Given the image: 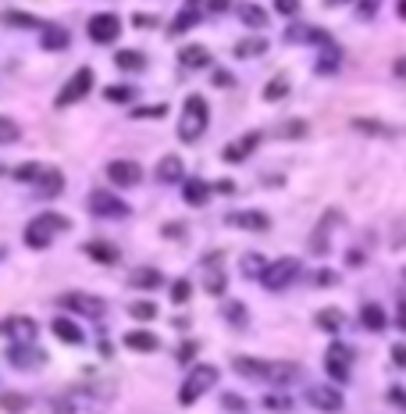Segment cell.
I'll return each mask as SVG.
<instances>
[{"label": "cell", "mask_w": 406, "mask_h": 414, "mask_svg": "<svg viewBox=\"0 0 406 414\" xmlns=\"http://www.w3.org/2000/svg\"><path fill=\"white\" fill-rule=\"evenodd\" d=\"M235 371L246 375V379H256V382H289V379L299 375L292 364H267V361H256V357H235Z\"/></svg>", "instance_id": "obj_2"}, {"label": "cell", "mask_w": 406, "mask_h": 414, "mask_svg": "<svg viewBox=\"0 0 406 414\" xmlns=\"http://www.w3.org/2000/svg\"><path fill=\"white\" fill-rule=\"evenodd\" d=\"M182 197H185V204H192V207L207 204V197H210V182H203V179H189V182L182 186Z\"/></svg>", "instance_id": "obj_22"}, {"label": "cell", "mask_w": 406, "mask_h": 414, "mask_svg": "<svg viewBox=\"0 0 406 414\" xmlns=\"http://www.w3.org/2000/svg\"><path fill=\"white\" fill-rule=\"evenodd\" d=\"M360 322H363V328H371V333H381V328H385V310L378 304H363Z\"/></svg>", "instance_id": "obj_27"}, {"label": "cell", "mask_w": 406, "mask_h": 414, "mask_svg": "<svg viewBox=\"0 0 406 414\" xmlns=\"http://www.w3.org/2000/svg\"><path fill=\"white\" fill-rule=\"evenodd\" d=\"M225 407H228V411H243V400L235 397V393H225Z\"/></svg>", "instance_id": "obj_54"}, {"label": "cell", "mask_w": 406, "mask_h": 414, "mask_svg": "<svg viewBox=\"0 0 406 414\" xmlns=\"http://www.w3.org/2000/svg\"><path fill=\"white\" fill-rule=\"evenodd\" d=\"M317 325H325V328H338L342 325V315H335V307L325 310V315H317Z\"/></svg>", "instance_id": "obj_44"}, {"label": "cell", "mask_w": 406, "mask_h": 414, "mask_svg": "<svg viewBox=\"0 0 406 414\" xmlns=\"http://www.w3.org/2000/svg\"><path fill=\"white\" fill-rule=\"evenodd\" d=\"M389 400H392L396 407H406V389H399V386H396V389L389 393Z\"/></svg>", "instance_id": "obj_53"}, {"label": "cell", "mask_w": 406, "mask_h": 414, "mask_svg": "<svg viewBox=\"0 0 406 414\" xmlns=\"http://www.w3.org/2000/svg\"><path fill=\"white\" fill-rule=\"evenodd\" d=\"M90 211L100 215V218H125L128 215V204L121 197H111V193H103V190H93L90 193Z\"/></svg>", "instance_id": "obj_11"}, {"label": "cell", "mask_w": 406, "mask_h": 414, "mask_svg": "<svg viewBox=\"0 0 406 414\" xmlns=\"http://www.w3.org/2000/svg\"><path fill=\"white\" fill-rule=\"evenodd\" d=\"M264 268H267V264H264V257H256V254H250V257L243 261V272H246V275H256V279H261Z\"/></svg>", "instance_id": "obj_40"}, {"label": "cell", "mask_w": 406, "mask_h": 414, "mask_svg": "<svg viewBox=\"0 0 406 414\" xmlns=\"http://www.w3.org/2000/svg\"><path fill=\"white\" fill-rule=\"evenodd\" d=\"M64 190V175L57 172V168H47L43 172V179L36 182V193L39 197H54V193H61Z\"/></svg>", "instance_id": "obj_24"}, {"label": "cell", "mask_w": 406, "mask_h": 414, "mask_svg": "<svg viewBox=\"0 0 406 414\" xmlns=\"http://www.w3.org/2000/svg\"><path fill=\"white\" fill-rule=\"evenodd\" d=\"M39 43H43V50H64L72 43V36L64 32L61 26H43V36H39Z\"/></svg>", "instance_id": "obj_21"}, {"label": "cell", "mask_w": 406, "mask_h": 414, "mask_svg": "<svg viewBox=\"0 0 406 414\" xmlns=\"http://www.w3.org/2000/svg\"><path fill=\"white\" fill-rule=\"evenodd\" d=\"M18 139H21L18 121H11V118L0 115V147H8V143H18Z\"/></svg>", "instance_id": "obj_35"}, {"label": "cell", "mask_w": 406, "mask_h": 414, "mask_svg": "<svg viewBox=\"0 0 406 414\" xmlns=\"http://www.w3.org/2000/svg\"><path fill=\"white\" fill-rule=\"evenodd\" d=\"M128 315H132L136 322H154L157 318V307L150 304V300H136L132 307H128Z\"/></svg>", "instance_id": "obj_36"}, {"label": "cell", "mask_w": 406, "mask_h": 414, "mask_svg": "<svg viewBox=\"0 0 406 414\" xmlns=\"http://www.w3.org/2000/svg\"><path fill=\"white\" fill-rule=\"evenodd\" d=\"M392 72H396L399 79H406V54H403V57H396V65H392Z\"/></svg>", "instance_id": "obj_56"}, {"label": "cell", "mask_w": 406, "mask_h": 414, "mask_svg": "<svg viewBox=\"0 0 406 414\" xmlns=\"http://www.w3.org/2000/svg\"><path fill=\"white\" fill-rule=\"evenodd\" d=\"M274 8L282 11V14H296L299 11V0H274Z\"/></svg>", "instance_id": "obj_49"}, {"label": "cell", "mask_w": 406, "mask_h": 414, "mask_svg": "<svg viewBox=\"0 0 406 414\" xmlns=\"http://www.w3.org/2000/svg\"><path fill=\"white\" fill-rule=\"evenodd\" d=\"M335 65H338V50H335V47H328V57L321 54V61H317V72H332Z\"/></svg>", "instance_id": "obj_42"}, {"label": "cell", "mask_w": 406, "mask_h": 414, "mask_svg": "<svg viewBox=\"0 0 406 414\" xmlns=\"http://www.w3.org/2000/svg\"><path fill=\"white\" fill-rule=\"evenodd\" d=\"M57 307H64V310H79V315H85V318H100L103 310H107V304L100 300V297H93V293H61L57 297Z\"/></svg>", "instance_id": "obj_8"}, {"label": "cell", "mask_w": 406, "mask_h": 414, "mask_svg": "<svg viewBox=\"0 0 406 414\" xmlns=\"http://www.w3.org/2000/svg\"><path fill=\"white\" fill-rule=\"evenodd\" d=\"M0 336L14 343H36V318L29 315H11L0 322Z\"/></svg>", "instance_id": "obj_9"}, {"label": "cell", "mask_w": 406, "mask_h": 414, "mask_svg": "<svg viewBox=\"0 0 406 414\" xmlns=\"http://www.w3.org/2000/svg\"><path fill=\"white\" fill-rule=\"evenodd\" d=\"M200 14H203V4H200V0H185V8L175 14V22H171V36H182V32H189L192 26H196L200 22Z\"/></svg>", "instance_id": "obj_15"}, {"label": "cell", "mask_w": 406, "mask_h": 414, "mask_svg": "<svg viewBox=\"0 0 406 414\" xmlns=\"http://www.w3.org/2000/svg\"><path fill=\"white\" fill-rule=\"evenodd\" d=\"M50 328H54V336L61 339V343H68V346H79L85 336H82V328L72 322V318H64V315H57L54 322H50Z\"/></svg>", "instance_id": "obj_19"}, {"label": "cell", "mask_w": 406, "mask_h": 414, "mask_svg": "<svg viewBox=\"0 0 406 414\" xmlns=\"http://www.w3.org/2000/svg\"><path fill=\"white\" fill-rule=\"evenodd\" d=\"M289 93V82L285 79H274V82H267L264 86V100H282Z\"/></svg>", "instance_id": "obj_38"}, {"label": "cell", "mask_w": 406, "mask_h": 414, "mask_svg": "<svg viewBox=\"0 0 406 414\" xmlns=\"http://www.w3.org/2000/svg\"><path fill=\"white\" fill-rule=\"evenodd\" d=\"M90 90H93V68H79V72L61 86V93L54 97V108H72V103H79Z\"/></svg>", "instance_id": "obj_5"}, {"label": "cell", "mask_w": 406, "mask_h": 414, "mask_svg": "<svg viewBox=\"0 0 406 414\" xmlns=\"http://www.w3.org/2000/svg\"><path fill=\"white\" fill-rule=\"evenodd\" d=\"M303 132H307V121H285V126H282V136H289V139L303 136Z\"/></svg>", "instance_id": "obj_45"}, {"label": "cell", "mask_w": 406, "mask_h": 414, "mask_svg": "<svg viewBox=\"0 0 406 414\" xmlns=\"http://www.w3.org/2000/svg\"><path fill=\"white\" fill-rule=\"evenodd\" d=\"M264 50H267V39H261V36L239 39V43H235V54H239V57H256V54H264Z\"/></svg>", "instance_id": "obj_33"}, {"label": "cell", "mask_w": 406, "mask_h": 414, "mask_svg": "<svg viewBox=\"0 0 406 414\" xmlns=\"http://www.w3.org/2000/svg\"><path fill=\"white\" fill-rule=\"evenodd\" d=\"M164 279H161V272H157V268H136V272H132V286L136 289H157Z\"/></svg>", "instance_id": "obj_30"}, {"label": "cell", "mask_w": 406, "mask_h": 414, "mask_svg": "<svg viewBox=\"0 0 406 414\" xmlns=\"http://www.w3.org/2000/svg\"><path fill=\"white\" fill-rule=\"evenodd\" d=\"M4 22L14 29H43L47 22H39L36 14H21V11H4Z\"/></svg>", "instance_id": "obj_32"}, {"label": "cell", "mask_w": 406, "mask_h": 414, "mask_svg": "<svg viewBox=\"0 0 406 414\" xmlns=\"http://www.w3.org/2000/svg\"><path fill=\"white\" fill-rule=\"evenodd\" d=\"M399 18H406V0H399Z\"/></svg>", "instance_id": "obj_59"}, {"label": "cell", "mask_w": 406, "mask_h": 414, "mask_svg": "<svg viewBox=\"0 0 406 414\" xmlns=\"http://www.w3.org/2000/svg\"><path fill=\"white\" fill-rule=\"evenodd\" d=\"M218 382V368L214 364H192L189 368V375L182 379V389H179V404L189 407V404H196L203 393Z\"/></svg>", "instance_id": "obj_4"}, {"label": "cell", "mask_w": 406, "mask_h": 414, "mask_svg": "<svg viewBox=\"0 0 406 414\" xmlns=\"http://www.w3.org/2000/svg\"><path fill=\"white\" fill-rule=\"evenodd\" d=\"M214 82H218V86H232V75H228V72H218V75H214Z\"/></svg>", "instance_id": "obj_58"}, {"label": "cell", "mask_w": 406, "mask_h": 414, "mask_svg": "<svg viewBox=\"0 0 406 414\" xmlns=\"http://www.w3.org/2000/svg\"><path fill=\"white\" fill-rule=\"evenodd\" d=\"M43 172H47V164L29 161V164H18V168H14V179H18V182H39Z\"/></svg>", "instance_id": "obj_34"}, {"label": "cell", "mask_w": 406, "mask_h": 414, "mask_svg": "<svg viewBox=\"0 0 406 414\" xmlns=\"http://www.w3.org/2000/svg\"><path fill=\"white\" fill-rule=\"evenodd\" d=\"M207 121H210L207 100H203L200 93H192V97L185 100V108H182V118H179V139H182V143H196V139L203 136V129H207Z\"/></svg>", "instance_id": "obj_1"}, {"label": "cell", "mask_w": 406, "mask_h": 414, "mask_svg": "<svg viewBox=\"0 0 406 414\" xmlns=\"http://www.w3.org/2000/svg\"><path fill=\"white\" fill-rule=\"evenodd\" d=\"M225 221L235 225V229H246V233H264L267 225H271V218L264 211H232Z\"/></svg>", "instance_id": "obj_14"}, {"label": "cell", "mask_w": 406, "mask_h": 414, "mask_svg": "<svg viewBox=\"0 0 406 414\" xmlns=\"http://www.w3.org/2000/svg\"><path fill=\"white\" fill-rule=\"evenodd\" d=\"M118 32H121V18L118 14L103 11V14L90 18V39H93V43H114Z\"/></svg>", "instance_id": "obj_10"}, {"label": "cell", "mask_w": 406, "mask_h": 414, "mask_svg": "<svg viewBox=\"0 0 406 414\" xmlns=\"http://www.w3.org/2000/svg\"><path fill=\"white\" fill-rule=\"evenodd\" d=\"M8 361L14 364V368H39L43 361H47V354L43 350H36V343H14L11 350H8Z\"/></svg>", "instance_id": "obj_13"}, {"label": "cell", "mask_w": 406, "mask_h": 414, "mask_svg": "<svg viewBox=\"0 0 406 414\" xmlns=\"http://www.w3.org/2000/svg\"><path fill=\"white\" fill-rule=\"evenodd\" d=\"M328 4H332V8H338V4H349V0H328Z\"/></svg>", "instance_id": "obj_60"}, {"label": "cell", "mask_w": 406, "mask_h": 414, "mask_svg": "<svg viewBox=\"0 0 406 414\" xmlns=\"http://www.w3.org/2000/svg\"><path fill=\"white\" fill-rule=\"evenodd\" d=\"M132 22H136L139 29H150V26H157V18H154V14H139V11H136V14H132Z\"/></svg>", "instance_id": "obj_50"}, {"label": "cell", "mask_w": 406, "mask_h": 414, "mask_svg": "<svg viewBox=\"0 0 406 414\" xmlns=\"http://www.w3.org/2000/svg\"><path fill=\"white\" fill-rule=\"evenodd\" d=\"M239 22L250 29H261V26H267V11L256 4H239Z\"/></svg>", "instance_id": "obj_26"}, {"label": "cell", "mask_w": 406, "mask_h": 414, "mask_svg": "<svg viewBox=\"0 0 406 414\" xmlns=\"http://www.w3.org/2000/svg\"><path fill=\"white\" fill-rule=\"evenodd\" d=\"M396 325H399V328H403V333H406V300L399 304V318H396Z\"/></svg>", "instance_id": "obj_57"}, {"label": "cell", "mask_w": 406, "mask_h": 414, "mask_svg": "<svg viewBox=\"0 0 406 414\" xmlns=\"http://www.w3.org/2000/svg\"><path fill=\"white\" fill-rule=\"evenodd\" d=\"M317 286H335L338 282V275L332 272V268H321V272H317V279H314Z\"/></svg>", "instance_id": "obj_48"}, {"label": "cell", "mask_w": 406, "mask_h": 414, "mask_svg": "<svg viewBox=\"0 0 406 414\" xmlns=\"http://www.w3.org/2000/svg\"><path fill=\"white\" fill-rule=\"evenodd\" d=\"M207 8H210L214 14H221V11H228V8H232V0H207Z\"/></svg>", "instance_id": "obj_52"}, {"label": "cell", "mask_w": 406, "mask_h": 414, "mask_svg": "<svg viewBox=\"0 0 406 414\" xmlns=\"http://www.w3.org/2000/svg\"><path fill=\"white\" fill-rule=\"evenodd\" d=\"M103 97L114 100V103H128V100H132V86H107Z\"/></svg>", "instance_id": "obj_39"}, {"label": "cell", "mask_w": 406, "mask_h": 414, "mask_svg": "<svg viewBox=\"0 0 406 414\" xmlns=\"http://www.w3.org/2000/svg\"><path fill=\"white\" fill-rule=\"evenodd\" d=\"M114 65L121 72H143L146 68V57L139 50H121V54H114Z\"/></svg>", "instance_id": "obj_29"}, {"label": "cell", "mask_w": 406, "mask_h": 414, "mask_svg": "<svg viewBox=\"0 0 406 414\" xmlns=\"http://www.w3.org/2000/svg\"><path fill=\"white\" fill-rule=\"evenodd\" d=\"M125 346L136 350V354H154V350L161 346L154 333H143V328H132V333H125Z\"/></svg>", "instance_id": "obj_20"}, {"label": "cell", "mask_w": 406, "mask_h": 414, "mask_svg": "<svg viewBox=\"0 0 406 414\" xmlns=\"http://www.w3.org/2000/svg\"><path fill=\"white\" fill-rule=\"evenodd\" d=\"M307 400L317 407V411H328V414H335V411H342V393L338 389H325V386H314L310 393H307Z\"/></svg>", "instance_id": "obj_17"}, {"label": "cell", "mask_w": 406, "mask_h": 414, "mask_svg": "<svg viewBox=\"0 0 406 414\" xmlns=\"http://www.w3.org/2000/svg\"><path fill=\"white\" fill-rule=\"evenodd\" d=\"M285 39H289V43H307V39H317V43H328V36L321 32V29H310V26H292V29L285 32Z\"/></svg>", "instance_id": "obj_28"}, {"label": "cell", "mask_w": 406, "mask_h": 414, "mask_svg": "<svg viewBox=\"0 0 406 414\" xmlns=\"http://www.w3.org/2000/svg\"><path fill=\"white\" fill-rule=\"evenodd\" d=\"M82 254L90 261H97V264H118V246L107 243V239H90L82 246Z\"/></svg>", "instance_id": "obj_18"}, {"label": "cell", "mask_w": 406, "mask_h": 414, "mask_svg": "<svg viewBox=\"0 0 406 414\" xmlns=\"http://www.w3.org/2000/svg\"><path fill=\"white\" fill-rule=\"evenodd\" d=\"M179 61L185 68H207L210 65V54L203 50V47H185L182 54H179Z\"/></svg>", "instance_id": "obj_31"}, {"label": "cell", "mask_w": 406, "mask_h": 414, "mask_svg": "<svg viewBox=\"0 0 406 414\" xmlns=\"http://www.w3.org/2000/svg\"><path fill=\"white\" fill-rule=\"evenodd\" d=\"M107 179H111L114 186H121V190H128V186H136L143 179V168L136 161H111L107 164Z\"/></svg>", "instance_id": "obj_12"}, {"label": "cell", "mask_w": 406, "mask_h": 414, "mask_svg": "<svg viewBox=\"0 0 406 414\" xmlns=\"http://www.w3.org/2000/svg\"><path fill=\"white\" fill-rule=\"evenodd\" d=\"M157 179H161V182H179V179H182V157H175V154L161 157V164H157Z\"/></svg>", "instance_id": "obj_25"}, {"label": "cell", "mask_w": 406, "mask_h": 414, "mask_svg": "<svg viewBox=\"0 0 406 414\" xmlns=\"http://www.w3.org/2000/svg\"><path fill=\"white\" fill-rule=\"evenodd\" d=\"M168 108L164 103H154V108H139V111H132V118H161Z\"/></svg>", "instance_id": "obj_47"}, {"label": "cell", "mask_w": 406, "mask_h": 414, "mask_svg": "<svg viewBox=\"0 0 406 414\" xmlns=\"http://www.w3.org/2000/svg\"><path fill=\"white\" fill-rule=\"evenodd\" d=\"M4 254H8V250H4V246H0V261H4Z\"/></svg>", "instance_id": "obj_61"}, {"label": "cell", "mask_w": 406, "mask_h": 414, "mask_svg": "<svg viewBox=\"0 0 406 414\" xmlns=\"http://www.w3.org/2000/svg\"><path fill=\"white\" fill-rule=\"evenodd\" d=\"M192 354H196V343H185V346L179 350V361H189Z\"/></svg>", "instance_id": "obj_55"}, {"label": "cell", "mask_w": 406, "mask_h": 414, "mask_svg": "<svg viewBox=\"0 0 406 414\" xmlns=\"http://www.w3.org/2000/svg\"><path fill=\"white\" fill-rule=\"evenodd\" d=\"M29 407H32V400L26 397V393H14V389L0 393V411H8V414H26Z\"/></svg>", "instance_id": "obj_23"}, {"label": "cell", "mask_w": 406, "mask_h": 414, "mask_svg": "<svg viewBox=\"0 0 406 414\" xmlns=\"http://www.w3.org/2000/svg\"><path fill=\"white\" fill-rule=\"evenodd\" d=\"M225 286H228L225 275H221V272H214V275L207 279V293H225Z\"/></svg>", "instance_id": "obj_46"}, {"label": "cell", "mask_w": 406, "mask_h": 414, "mask_svg": "<svg viewBox=\"0 0 406 414\" xmlns=\"http://www.w3.org/2000/svg\"><path fill=\"white\" fill-rule=\"evenodd\" d=\"M189 293H192V289H189V282H185V279H179L175 286H171V300H175V304H185V300H189Z\"/></svg>", "instance_id": "obj_41"}, {"label": "cell", "mask_w": 406, "mask_h": 414, "mask_svg": "<svg viewBox=\"0 0 406 414\" xmlns=\"http://www.w3.org/2000/svg\"><path fill=\"white\" fill-rule=\"evenodd\" d=\"M392 361H396L399 368H406V346H403V343H396V346H392Z\"/></svg>", "instance_id": "obj_51"}, {"label": "cell", "mask_w": 406, "mask_h": 414, "mask_svg": "<svg viewBox=\"0 0 406 414\" xmlns=\"http://www.w3.org/2000/svg\"><path fill=\"white\" fill-rule=\"evenodd\" d=\"M296 275H299V261L296 257H278L261 272V282L267 289H285L289 282H296Z\"/></svg>", "instance_id": "obj_7"}, {"label": "cell", "mask_w": 406, "mask_h": 414, "mask_svg": "<svg viewBox=\"0 0 406 414\" xmlns=\"http://www.w3.org/2000/svg\"><path fill=\"white\" fill-rule=\"evenodd\" d=\"M325 371L335 379V382H346L349 375H353V350L346 346V343H332L328 350H325Z\"/></svg>", "instance_id": "obj_6"}, {"label": "cell", "mask_w": 406, "mask_h": 414, "mask_svg": "<svg viewBox=\"0 0 406 414\" xmlns=\"http://www.w3.org/2000/svg\"><path fill=\"white\" fill-rule=\"evenodd\" d=\"M261 404H264L267 411H292V397H285V393H267Z\"/></svg>", "instance_id": "obj_37"}, {"label": "cell", "mask_w": 406, "mask_h": 414, "mask_svg": "<svg viewBox=\"0 0 406 414\" xmlns=\"http://www.w3.org/2000/svg\"><path fill=\"white\" fill-rule=\"evenodd\" d=\"M256 143H261V132H246V136H239L235 143H228V147L221 150V157H225L228 164H235V161H246V157L256 150Z\"/></svg>", "instance_id": "obj_16"}, {"label": "cell", "mask_w": 406, "mask_h": 414, "mask_svg": "<svg viewBox=\"0 0 406 414\" xmlns=\"http://www.w3.org/2000/svg\"><path fill=\"white\" fill-rule=\"evenodd\" d=\"M225 318L243 325V322H246V307H243V304H228V307H225Z\"/></svg>", "instance_id": "obj_43"}, {"label": "cell", "mask_w": 406, "mask_h": 414, "mask_svg": "<svg viewBox=\"0 0 406 414\" xmlns=\"http://www.w3.org/2000/svg\"><path fill=\"white\" fill-rule=\"evenodd\" d=\"M68 218H64V215H39V218H32L29 225H26V236H21V239H26V246H32V250H43V246H50L54 243V233H64V229H68Z\"/></svg>", "instance_id": "obj_3"}]
</instances>
